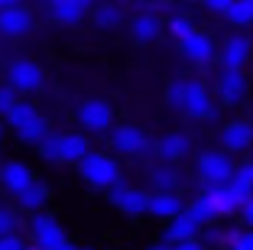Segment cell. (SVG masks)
Returning <instances> with one entry per match:
<instances>
[{"label": "cell", "mask_w": 253, "mask_h": 250, "mask_svg": "<svg viewBox=\"0 0 253 250\" xmlns=\"http://www.w3.org/2000/svg\"><path fill=\"white\" fill-rule=\"evenodd\" d=\"M78 172H82V179L88 185H94V189H114V185H120V169L107 153H94V150H91V153L78 162Z\"/></svg>", "instance_id": "1"}, {"label": "cell", "mask_w": 253, "mask_h": 250, "mask_svg": "<svg viewBox=\"0 0 253 250\" xmlns=\"http://www.w3.org/2000/svg\"><path fill=\"white\" fill-rule=\"evenodd\" d=\"M250 195H253V192L240 189V185H234V182H227V185H208V189L201 192V199L214 208L217 218H221V214H237L240 208L247 205Z\"/></svg>", "instance_id": "2"}, {"label": "cell", "mask_w": 253, "mask_h": 250, "mask_svg": "<svg viewBox=\"0 0 253 250\" xmlns=\"http://www.w3.org/2000/svg\"><path fill=\"white\" fill-rule=\"evenodd\" d=\"M42 81H45L42 68H39L36 62H30V59H13L7 65V85L16 91V95H33V91L42 88Z\"/></svg>", "instance_id": "3"}, {"label": "cell", "mask_w": 253, "mask_h": 250, "mask_svg": "<svg viewBox=\"0 0 253 250\" xmlns=\"http://www.w3.org/2000/svg\"><path fill=\"white\" fill-rule=\"evenodd\" d=\"M198 176L205 179V185H227L234 179V162L221 150H208L198 156Z\"/></svg>", "instance_id": "4"}, {"label": "cell", "mask_w": 253, "mask_h": 250, "mask_svg": "<svg viewBox=\"0 0 253 250\" xmlns=\"http://www.w3.org/2000/svg\"><path fill=\"white\" fill-rule=\"evenodd\" d=\"M30 231H33V241H36L39 250H55V247H62V244H68V237H65V231H62V224L52 218V214H45V211L33 214Z\"/></svg>", "instance_id": "5"}, {"label": "cell", "mask_w": 253, "mask_h": 250, "mask_svg": "<svg viewBox=\"0 0 253 250\" xmlns=\"http://www.w3.org/2000/svg\"><path fill=\"white\" fill-rule=\"evenodd\" d=\"M78 120H82V127L88 133H107L114 124V110L107 101H101V98H88V101H82V107H78Z\"/></svg>", "instance_id": "6"}, {"label": "cell", "mask_w": 253, "mask_h": 250, "mask_svg": "<svg viewBox=\"0 0 253 250\" xmlns=\"http://www.w3.org/2000/svg\"><path fill=\"white\" fill-rule=\"evenodd\" d=\"M111 147H114V153H124V156H146L149 137L133 124H120L111 130Z\"/></svg>", "instance_id": "7"}, {"label": "cell", "mask_w": 253, "mask_h": 250, "mask_svg": "<svg viewBox=\"0 0 253 250\" xmlns=\"http://www.w3.org/2000/svg\"><path fill=\"white\" fill-rule=\"evenodd\" d=\"M182 110L195 120L214 117V101H211L208 88L201 81H185V104H182Z\"/></svg>", "instance_id": "8"}, {"label": "cell", "mask_w": 253, "mask_h": 250, "mask_svg": "<svg viewBox=\"0 0 253 250\" xmlns=\"http://www.w3.org/2000/svg\"><path fill=\"white\" fill-rule=\"evenodd\" d=\"M111 201H114V205H117L124 214H130V218H140V214H146V211H149V192L126 189L124 182L111 189Z\"/></svg>", "instance_id": "9"}, {"label": "cell", "mask_w": 253, "mask_h": 250, "mask_svg": "<svg viewBox=\"0 0 253 250\" xmlns=\"http://www.w3.org/2000/svg\"><path fill=\"white\" fill-rule=\"evenodd\" d=\"M182 55H185L188 62H195V65H211V62L217 59V46H214V39H211L208 33L195 30L192 36L182 43Z\"/></svg>", "instance_id": "10"}, {"label": "cell", "mask_w": 253, "mask_h": 250, "mask_svg": "<svg viewBox=\"0 0 253 250\" xmlns=\"http://www.w3.org/2000/svg\"><path fill=\"white\" fill-rule=\"evenodd\" d=\"M217 59H221L224 72H240L244 68V62L250 59V39L247 36H227L224 39V46L217 49Z\"/></svg>", "instance_id": "11"}, {"label": "cell", "mask_w": 253, "mask_h": 250, "mask_svg": "<svg viewBox=\"0 0 253 250\" xmlns=\"http://www.w3.org/2000/svg\"><path fill=\"white\" fill-rule=\"evenodd\" d=\"M208 10L221 13L234 26H253V0H211Z\"/></svg>", "instance_id": "12"}, {"label": "cell", "mask_w": 253, "mask_h": 250, "mask_svg": "<svg viewBox=\"0 0 253 250\" xmlns=\"http://www.w3.org/2000/svg\"><path fill=\"white\" fill-rule=\"evenodd\" d=\"M33 182H36V179H33V169L26 162L13 159V162H3V166H0V185H3L10 195H20V192L30 189Z\"/></svg>", "instance_id": "13"}, {"label": "cell", "mask_w": 253, "mask_h": 250, "mask_svg": "<svg viewBox=\"0 0 253 250\" xmlns=\"http://www.w3.org/2000/svg\"><path fill=\"white\" fill-rule=\"evenodd\" d=\"M45 10L52 13L55 23L75 26V23H82L91 13V3H84V0H52V3H45Z\"/></svg>", "instance_id": "14"}, {"label": "cell", "mask_w": 253, "mask_h": 250, "mask_svg": "<svg viewBox=\"0 0 253 250\" xmlns=\"http://www.w3.org/2000/svg\"><path fill=\"white\" fill-rule=\"evenodd\" d=\"M153 218H163V221H175L179 214H185V205H182L179 192H153L149 195V211Z\"/></svg>", "instance_id": "15"}, {"label": "cell", "mask_w": 253, "mask_h": 250, "mask_svg": "<svg viewBox=\"0 0 253 250\" xmlns=\"http://www.w3.org/2000/svg\"><path fill=\"white\" fill-rule=\"evenodd\" d=\"M221 147L231 150V153L250 150L253 147V124L250 120H231V124L221 130Z\"/></svg>", "instance_id": "16"}, {"label": "cell", "mask_w": 253, "mask_h": 250, "mask_svg": "<svg viewBox=\"0 0 253 250\" xmlns=\"http://www.w3.org/2000/svg\"><path fill=\"white\" fill-rule=\"evenodd\" d=\"M247 95V78L244 72H221L217 75V98L224 104H240Z\"/></svg>", "instance_id": "17"}, {"label": "cell", "mask_w": 253, "mask_h": 250, "mask_svg": "<svg viewBox=\"0 0 253 250\" xmlns=\"http://www.w3.org/2000/svg\"><path fill=\"white\" fill-rule=\"evenodd\" d=\"M188 137L185 133H166V137H159V143H156V156L163 162H169V166H175L179 159H185V153H188Z\"/></svg>", "instance_id": "18"}, {"label": "cell", "mask_w": 253, "mask_h": 250, "mask_svg": "<svg viewBox=\"0 0 253 250\" xmlns=\"http://www.w3.org/2000/svg\"><path fill=\"white\" fill-rule=\"evenodd\" d=\"M91 153L84 133H59V162H82Z\"/></svg>", "instance_id": "19"}, {"label": "cell", "mask_w": 253, "mask_h": 250, "mask_svg": "<svg viewBox=\"0 0 253 250\" xmlns=\"http://www.w3.org/2000/svg\"><path fill=\"white\" fill-rule=\"evenodd\" d=\"M33 30V16L26 7H13L7 13H0V33L3 36H23Z\"/></svg>", "instance_id": "20"}, {"label": "cell", "mask_w": 253, "mask_h": 250, "mask_svg": "<svg viewBox=\"0 0 253 250\" xmlns=\"http://www.w3.org/2000/svg\"><path fill=\"white\" fill-rule=\"evenodd\" d=\"M198 224H195L188 214H179L175 221H169L166 224V231H163V237H166V244L169 247H175V244H185V241H195V234H198Z\"/></svg>", "instance_id": "21"}, {"label": "cell", "mask_w": 253, "mask_h": 250, "mask_svg": "<svg viewBox=\"0 0 253 250\" xmlns=\"http://www.w3.org/2000/svg\"><path fill=\"white\" fill-rule=\"evenodd\" d=\"M130 33H133L136 43H153V39L163 33V20L156 13H140L130 20Z\"/></svg>", "instance_id": "22"}, {"label": "cell", "mask_w": 253, "mask_h": 250, "mask_svg": "<svg viewBox=\"0 0 253 250\" xmlns=\"http://www.w3.org/2000/svg\"><path fill=\"white\" fill-rule=\"evenodd\" d=\"M49 201V185L45 182H33L30 189H23L20 195H16V205L23 208V211H42V205Z\"/></svg>", "instance_id": "23"}, {"label": "cell", "mask_w": 253, "mask_h": 250, "mask_svg": "<svg viewBox=\"0 0 253 250\" xmlns=\"http://www.w3.org/2000/svg\"><path fill=\"white\" fill-rule=\"evenodd\" d=\"M149 182H153V192H175L179 182H182V176H179L175 166L163 162V166H153V169H149Z\"/></svg>", "instance_id": "24"}, {"label": "cell", "mask_w": 253, "mask_h": 250, "mask_svg": "<svg viewBox=\"0 0 253 250\" xmlns=\"http://www.w3.org/2000/svg\"><path fill=\"white\" fill-rule=\"evenodd\" d=\"M33 120H39V110L33 107L30 101H20V104H16V107L7 114V127H13V133L23 130L26 124H33Z\"/></svg>", "instance_id": "25"}, {"label": "cell", "mask_w": 253, "mask_h": 250, "mask_svg": "<svg viewBox=\"0 0 253 250\" xmlns=\"http://www.w3.org/2000/svg\"><path fill=\"white\" fill-rule=\"evenodd\" d=\"M49 133H52V130H49V124L39 117V120H33V124H26L23 130H16V137H20L23 143H36V147H39V143H42Z\"/></svg>", "instance_id": "26"}, {"label": "cell", "mask_w": 253, "mask_h": 250, "mask_svg": "<svg viewBox=\"0 0 253 250\" xmlns=\"http://www.w3.org/2000/svg\"><path fill=\"white\" fill-rule=\"evenodd\" d=\"M185 214H188V218L195 221V224H198V228H201V224H208V221H214V218H217V214H214V208H211L208 201L201 199V195H198V199H195L192 205L185 208Z\"/></svg>", "instance_id": "27"}, {"label": "cell", "mask_w": 253, "mask_h": 250, "mask_svg": "<svg viewBox=\"0 0 253 250\" xmlns=\"http://www.w3.org/2000/svg\"><path fill=\"white\" fill-rule=\"evenodd\" d=\"M166 23H169V33H172L175 39H179V43H185V39L192 36L195 30H198V26H195V23L188 20V16H179V13H175V16H169Z\"/></svg>", "instance_id": "28"}, {"label": "cell", "mask_w": 253, "mask_h": 250, "mask_svg": "<svg viewBox=\"0 0 253 250\" xmlns=\"http://www.w3.org/2000/svg\"><path fill=\"white\" fill-rule=\"evenodd\" d=\"M91 10H94V23L97 26H117L120 23V7L101 3V7H91Z\"/></svg>", "instance_id": "29"}, {"label": "cell", "mask_w": 253, "mask_h": 250, "mask_svg": "<svg viewBox=\"0 0 253 250\" xmlns=\"http://www.w3.org/2000/svg\"><path fill=\"white\" fill-rule=\"evenodd\" d=\"M234 185H240V189L253 192V162H240V166H234Z\"/></svg>", "instance_id": "30"}, {"label": "cell", "mask_w": 253, "mask_h": 250, "mask_svg": "<svg viewBox=\"0 0 253 250\" xmlns=\"http://www.w3.org/2000/svg\"><path fill=\"white\" fill-rule=\"evenodd\" d=\"M39 156L49 162H59V133H49L42 143H39Z\"/></svg>", "instance_id": "31"}, {"label": "cell", "mask_w": 253, "mask_h": 250, "mask_svg": "<svg viewBox=\"0 0 253 250\" xmlns=\"http://www.w3.org/2000/svg\"><path fill=\"white\" fill-rule=\"evenodd\" d=\"M166 101L182 110V104H185V81H172L169 88H166Z\"/></svg>", "instance_id": "32"}, {"label": "cell", "mask_w": 253, "mask_h": 250, "mask_svg": "<svg viewBox=\"0 0 253 250\" xmlns=\"http://www.w3.org/2000/svg\"><path fill=\"white\" fill-rule=\"evenodd\" d=\"M16 104H20V95H16L10 85H7V88H0V117H7Z\"/></svg>", "instance_id": "33"}, {"label": "cell", "mask_w": 253, "mask_h": 250, "mask_svg": "<svg viewBox=\"0 0 253 250\" xmlns=\"http://www.w3.org/2000/svg\"><path fill=\"white\" fill-rule=\"evenodd\" d=\"M16 234V214L10 208H0V237Z\"/></svg>", "instance_id": "34"}, {"label": "cell", "mask_w": 253, "mask_h": 250, "mask_svg": "<svg viewBox=\"0 0 253 250\" xmlns=\"http://www.w3.org/2000/svg\"><path fill=\"white\" fill-rule=\"evenodd\" d=\"M0 250H26L20 234H10V237H0Z\"/></svg>", "instance_id": "35"}, {"label": "cell", "mask_w": 253, "mask_h": 250, "mask_svg": "<svg viewBox=\"0 0 253 250\" xmlns=\"http://www.w3.org/2000/svg\"><path fill=\"white\" fill-rule=\"evenodd\" d=\"M231 250H253V231H247V234H240L237 241H234Z\"/></svg>", "instance_id": "36"}, {"label": "cell", "mask_w": 253, "mask_h": 250, "mask_svg": "<svg viewBox=\"0 0 253 250\" xmlns=\"http://www.w3.org/2000/svg\"><path fill=\"white\" fill-rule=\"evenodd\" d=\"M240 218H244V224H247V228H253V195L247 199V205L240 208Z\"/></svg>", "instance_id": "37"}, {"label": "cell", "mask_w": 253, "mask_h": 250, "mask_svg": "<svg viewBox=\"0 0 253 250\" xmlns=\"http://www.w3.org/2000/svg\"><path fill=\"white\" fill-rule=\"evenodd\" d=\"M169 250H205L198 241H185V244H175V247H169Z\"/></svg>", "instance_id": "38"}, {"label": "cell", "mask_w": 253, "mask_h": 250, "mask_svg": "<svg viewBox=\"0 0 253 250\" xmlns=\"http://www.w3.org/2000/svg\"><path fill=\"white\" fill-rule=\"evenodd\" d=\"M55 250H78V247H72V244H62V247H55Z\"/></svg>", "instance_id": "39"}, {"label": "cell", "mask_w": 253, "mask_h": 250, "mask_svg": "<svg viewBox=\"0 0 253 250\" xmlns=\"http://www.w3.org/2000/svg\"><path fill=\"white\" fill-rule=\"evenodd\" d=\"M149 250H169V247H166V244H156V247H149Z\"/></svg>", "instance_id": "40"}, {"label": "cell", "mask_w": 253, "mask_h": 250, "mask_svg": "<svg viewBox=\"0 0 253 250\" xmlns=\"http://www.w3.org/2000/svg\"><path fill=\"white\" fill-rule=\"evenodd\" d=\"M78 250H94V247H78Z\"/></svg>", "instance_id": "41"}, {"label": "cell", "mask_w": 253, "mask_h": 250, "mask_svg": "<svg viewBox=\"0 0 253 250\" xmlns=\"http://www.w3.org/2000/svg\"><path fill=\"white\" fill-rule=\"evenodd\" d=\"M0 137H3V124H0Z\"/></svg>", "instance_id": "42"}, {"label": "cell", "mask_w": 253, "mask_h": 250, "mask_svg": "<svg viewBox=\"0 0 253 250\" xmlns=\"http://www.w3.org/2000/svg\"><path fill=\"white\" fill-rule=\"evenodd\" d=\"M26 250H39V247H26Z\"/></svg>", "instance_id": "43"}, {"label": "cell", "mask_w": 253, "mask_h": 250, "mask_svg": "<svg viewBox=\"0 0 253 250\" xmlns=\"http://www.w3.org/2000/svg\"><path fill=\"white\" fill-rule=\"evenodd\" d=\"M250 162H253V156H250Z\"/></svg>", "instance_id": "44"}]
</instances>
